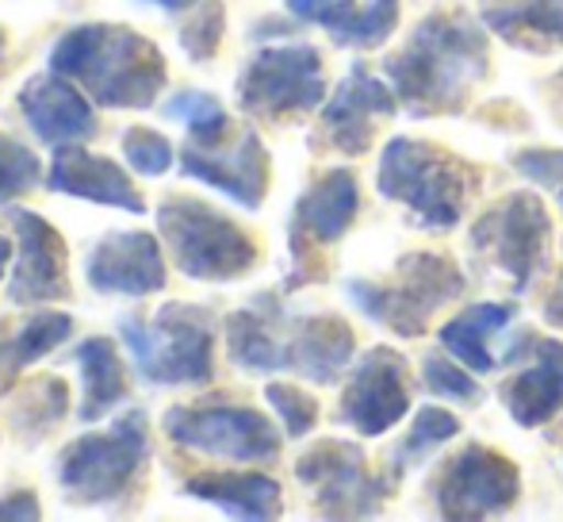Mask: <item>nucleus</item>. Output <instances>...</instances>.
<instances>
[{
	"label": "nucleus",
	"mask_w": 563,
	"mask_h": 522,
	"mask_svg": "<svg viewBox=\"0 0 563 522\" xmlns=\"http://www.w3.org/2000/svg\"><path fill=\"white\" fill-rule=\"evenodd\" d=\"M487 35L467 15L438 12L422 20L399 54H387L384 74L395 97L415 116L464 105L467 89L487 74Z\"/></svg>",
	"instance_id": "1"
},
{
	"label": "nucleus",
	"mask_w": 563,
	"mask_h": 522,
	"mask_svg": "<svg viewBox=\"0 0 563 522\" xmlns=\"http://www.w3.org/2000/svg\"><path fill=\"white\" fill-rule=\"evenodd\" d=\"M51 69L66 74L100 108H150L165 89V54L126 23H77L51 46Z\"/></svg>",
	"instance_id": "2"
},
{
	"label": "nucleus",
	"mask_w": 563,
	"mask_h": 522,
	"mask_svg": "<svg viewBox=\"0 0 563 522\" xmlns=\"http://www.w3.org/2000/svg\"><path fill=\"white\" fill-rule=\"evenodd\" d=\"M119 338L150 384H208L216 377V323L196 304H165L150 323L123 315Z\"/></svg>",
	"instance_id": "3"
},
{
	"label": "nucleus",
	"mask_w": 563,
	"mask_h": 522,
	"mask_svg": "<svg viewBox=\"0 0 563 522\" xmlns=\"http://www.w3.org/2000/svg\"><path fill=\"white\" fill-rule=\"evenodd\" d=\"M376 188L384 200L402 204L422 231H452L464 219L467 165L433 142L391 139L379 154Z\"/></svg>",
	"instance_id": "4"
},
{
	"label": "nucleus",
	"mask_w": 563,
	"mask_h": 522,
	"mask_svg": "<svg viewBox=\"0 0 563 522\" xmlns=\"http://www.w3.org/2000/svg\"><path fill=\"white\" fill-rule=\"evenodd\" d=\"M150 461V426L142 411H123L108 431L81 434L58 454V488L77 508H100L126 496Z\"/></svg>",
	"instance_id": "5"
},
{
	"label": "nucleus",
	"mask_w": 563,
	"mask_h": 522,
	"mask_svg": "<svg viewBox=\"0 0 563 522\" xmlns=\"http://www.w3.org/2000/svg\"><path fill=\"white\" fill-rule=\"evenodd\" d=\"M157 235L180 273L192 281H238L257 265V242L196 196H165L157 208Z\"/></svg>",
	"instance_id": "6"
},
{
	"label": "nucleus",
	"mask_w": 563,
	"mask_h": 522,
	"mask_svg": "<svg viewBox=\"0 0 563 522\" xmlns=\"http://www.w3.org/2000/svg\"><path fill=\"white\" fill-rule=\"evenodd\" d=\"M345 292L372 323L399 338H418L433 315L464 292V273L445 254H407L391 281H349Z\"/></svg>",
	"instance_id": "7"
},
{
	"label": "nucleus",
	"mask_w": 563,
	"mask_h": 522,
	"mask_svg": "<svg viewBox=\"0 0 563 522\" xmlns=\"http://www.w3.org/2000/svg\"><path fill=\"white\" fill-rule=\"evenodd\" d=\"M552 219L533 193H510L503 204L475 219L472 254L487 269L503 273L514 292H529L537 273L549 261Z\"/></svg>",
	"instance_id": "8"
},
{
	"label": "nucleus",
	"mask_w": 563,
	"mask_h": 522,
	"mask_svg": "<svg viewBox=\"0 0 563 522\" xmlns=\"http://www.w3.org/2000/svg\"><path fill=\"white\" fill-rule=\"evenodd\" d=\"M169 442L223 461H276L280 431L245 403H180L162 418Z\"/></svg>",
	"instance_id": "9"
},
{
	"label": "nucleus",
	"mask_w": 563,
	"mask_h": 522,
	"mask_svg": "<svg viewBox=\"0 0 563 522\" xmlns=\"http://www.w3.org/2000/svg\"><path fill=\"white\" fill-rule=\"evenodd\" d=\"M238 105L242 112L268 116V120L314 112L319 105H327V77H322L319 51L307 43L257 51L238 77Z\"/></svg>",
	"instance_id": "10"
},
{
	"label": "nucleus",
	"mask_w": 563,
	"mask_h": 522,
	"mask_svg": "<svg viewBox=\"0 0 563 522\" xmlns=\"http://www.w3.org/2000/svg\"><path fill=\"white\" fill-rule=\"evenodd\" d=\"M299 485L314 492L319 515L330 519H368L379 515V503L387 496V480L376 477L364 461V449L356 442L327 438L311 446L296 461Z\"/></svg>",
	"instance_id": "11"
},
{
	"label": "nucleus",
	"mask_w": 563,
	"mask_h": 522,
	"mask_svg": "<svg viewBox=\"0 0 563 522\" xmlns=\"http://www.w3.org/2000/svg\"><path fill=\"white\" fill-rule=\"evenodd\" d=\"M518 496V465L472 442L441 469L438 485H433V508H438L441 519H490L510 511Z\"/></svg>",
	"instance_id": "12"
},
{
	"label": "nucleus",
	"mask_w": 563,
	"mask_h": 522,
	"mask_svg": "<svg viewBox=\"0 0 563 522\" xmlns=\"http://www.w3.org/2000/svg\"><path fill=\"white\" fill-rule=\"evenodd\" d=\"M8 219L15 227V254L12 276H8V300L15 307L54 304L69 300V250L58 227L46 224L38 211L8 208Z\"/></svg>",
	"instance_id": "13"
},
{
	"label": "nucleus",
	"mask_w": 563,
	"mask_h": 522,
	"mask_svg": "<svg viewBox=\"0 0 563 522\" xmlns=\"http://www.w3.org/2000/svg\"><path fill=\"white\" fill-rule=\"evenodd\" d=\"M180 173L192 181H203L208 188H219L242 208H261L268 193V150L257 131H238L223 142H192L188 139L177 154Z\"/></svg>",
	"instance_id": "14"
},
{
	"label": "nucleus",
	"mask_w": 563,
	"mask_h": 522,
	"mask_svg": "<svg viewBox=\"0 0 563 522\" xmlns=\"http://www.w3.org/2000/svg\"><path fill=\"white\" fill-rule=\"evenodd\" d=\"M410 411L407 358L391 346H376L356 361L353 377L341 392V423L364 438H379Z\"/></svg>",
	"instance_id": "15"
},
{
	"label": "nucleus",
	"mask_w": 563,
	"mask_h": 522,
	"mask_svg": "<svg viewBox=\"0 0 563 522\" xmlns=\"http://www.w3.org/2000/svg\"><path fill=\"white\" fill-rule=\"evenodd\" d=\"M85 281L100 296H154L165 289L162 242L146 231H108L85 258Z\"/></svg>",
	"instance_id": "16"
},
{
	"label": "nucleus",
	"mask_w": 563,
	"mask_h": 522,
	"mask_svg": "<svg viewBox=\"0 0 563 522\" xmlns=\"http://www.w3.org/2000/svg\"><path fill=\"white\" fill-rule=\"evenodd\" d=\"M20 112L27 128L38 134L46 146H62V142H89L100 131L97 112H92L89 93L66 74H35L20 89Z\"/></svg>",
	"instance_id": "17"
},
{
	"label": "nucleus",
	"mask_w": 563,
	"mask_h": 522,
	"mask_svg": "<svg viewBox=\"0 0 563 522\" xmlns=\"http://www.w3.org/2000/svg\"><path fill=\"white\" fill-rule=\"evenodd\" d=\"M46 188L58 196H74V200L131 211V216L146 211V200L134 188V181L126 177L123 165H115L112 157L92 154V150L77 146V142L54 146L51 170H46Z\"/></svg>",
	"instance_id": "18"
},
{
	"label": "nucleus",
	"mask_w": 563,
	"mask_h": 522,
	"mask_svg": "<svg viewBox=\"0 0 563 522\" xmlns=\"http://www.w3.org/2000/svg\"><path fill=\"white\" fill-rule=\"evenodd\" d=\"M395 108H399V97L391 85L376 81L364 66H353L334 89V97L322 105V131L330 134L341 154L356 157L372 146L376 120L391 116Z\"/></svg>",
	"instance_id": "19"
},
{
	"label": "nucleus",
	"mask_w": 563,
	"mask_h": 522,
	"mask_svg": "<svg viewBox=\"0 0 563 522\" xmlns=\"http://www.w3.org/2000/svg\"><path fill=\"white\" fill-rule=\"evenodd\" d=\"M230 361L245 373H284L291 369V319L276 296H261L250 307L227 315Z\"/></svg>",
	"instance_id": "20"
},
{
	"label": "nucleus",
	"mask_w": 563,
	"mask_h": 522,
	"mask_svg": "<svg viewBox=\"0 0 563 522\" xmlns=\"http://www.w3.org/2000/svg\"><path fill=\"white\" fill-rule=\"evenodd\" d=\"M356 208H361V188L349 170H330L299 196L296 211H291V254L307 247V242H338L341 235L353 227Z\"/></svg>",
	"instance_id": "21"
},
{
	"label": "nucleus",
	"mask_w": 563,
	"mask_h": 522,
	"mask_svg": "<svg viewBox=\"0 0 563 522\" xmlns=\"http://www.w3.org/2000/svg\"><path fill=\"white\" fill-rule=\"evenodd\" d=\"M529 366L503 384V403L518 426H544L563 407V342L533 338Z\"/></svg>",
	"instance_id": "22"
},
{
	"label": "nucleus",
	"mask_w": 563,
	"mask_h": 522,
	"mask_svg": "<svg viewBox=\"0 0 563 522\" xmlns=\"http://www.w3.org/2000/svg\"><path fill=\"white\" fill-rule=\"evenodd\" d=\"M353 361V330L338 315L291 319V373L314 384H334Z\"/></svg>",
	"instance_id": "23"
},
{
	"label": "nucleus",
	"mask_w": 563,
	"mask_h": 522,
	"mask_svg": "<svg viewBox=\"0 0 563 522\" xmlns=\"http://www.w3.org/2000/svg\"><path fill=\"white\" fill-rule=\"evenodd\" d=\"M185 496L234 519H276L280 515V485L268 472H196L185 480Z\"/></svg>",
	"instance_id": "24"
},
{
	"label": "nucleus",
	"mask_w": 563,
	"mask_h": 522,
	"mask_svg": "<svg viewBox=\"0 0 563 522\" xmlns=\"http://www.w3.org/2000/svg\"><path fill=\"white\" fill-rule=\"evenodd\" d=\"M69 335H74V319L66 312H38L23 319L20 327L0 323V395L12 392L23 369L58 350Z\"/></svg>",
	"instance_id": "25"
},
{
	"label": "nucleus",
	"mask_w": 563,
	"mask_h": 522,
	"mask_svg": "<svg viewBox=\"0 0 563 522\" xmlns=\"http://www.w3.org/2000/svg\"><path fill=\"white\" fill-rule=\"evenodd\" d=\"M483 23L510 46H563V0H487Z\"/></svg>",
	"instance_id": "26"
},
{
	"label": "nucleus",
	"mask_w": 563,
	"mask_h": 522,
	"mask_svg": "<svg viewBox=\"0 0 563 522\" xmlns=\"http://www.w3.org/2000/svg\"><path fill=\"white\" fill-rule=\"evenodd\" d=\"M77 366H81V423H97L108 411L126 400V373L112 338L92 335L77 346Z\"/></svg>",
	"instance_id": "27"
},
{
	"label": "nucleus",
	"mask_w": 563,
	"mask_h": 522,
	"mask_svg": "<svg viewBox=\"0 0 563 522\" xmlns=\"http://www.w3.org/2000/svg\"><path fill=\"white\" fill-rule=\"evenodd\" d=\"M514 304H472L441 327V346L467 366L472 373H490L495 369V354H490V335L510 327Z\"/></svg>",
	"instance_id": "28"
},
{
	"label": "nucleus",
	"mask_w": 563,
	"mask_h": 522,
	"mask_svg": "<svg viewBox=\"0 0 563 522\" xmlns=\"http://www.w3.org/2000/svg\"><path fill=\"white\" fill-rule=\"evenodd\" d=\"M69 415V389L58 377H38V381L23 384L12 395V407H8V423H12L15 438L38 446L51 431H58L62 418Z\"/></svg>",
	"instance_id": "29"
},
{
	"label": "nucleus",
	"mask_w": 563,
	"mask_h": 522,
	"mask_svg": "<svg viewBox=\"0 0 563 522\" xmlns=\"http://www.w3.org/2000/svg\"><path fill=\"white\" fill-rule=\"evenodd\" d=\"M319 23L338 46H379L399 28V0H368L364 8L356 0H334Z\"/></svg>",
	"instance_id": "30"
},
{
	"label": "nucleus",
	"mask_w": 563,
	"mask_h": 522,
	"mask_svg": "<svg viewBox=\"0 0 563 522\" xmlns=\"http://www.w3.org/2000/svg\"><path fill=\"white\" fill-rule=\"evenodd\" d=\"M460 434V418L452 411H441V407H422L410 423V431L399 438V446L391 449V472H407L410 465L426 461L433 449H441L449 438Z\"/></svg>",
	"instance_id": "31"
},
{
	"label": "nucleus",
	"mask_w": 563,
	"mask_h": 522,
	"mask_svg": "<svg viewBox=\"0 0 563 522\" xmlns=\"http://www.w3.org/2000/svg\"><path fill=\"white\" fill-rule=\"evenodd\" d=\"M165 116L177 123H185L192 142H223L230 134V120L219 105V97L211 93H200V89H180L169 97L165 105Z\"/></svg>",
	"instance_id": "32"
},
{
	"label": "nucleus",
	"mask_w": 563,
	"mask_h": 522,
	"mask_svg": "<svg viewBox=\"0 0 563 522\" xmlns=\"http://www.w3.org/2000/svg\"><path fill=\"white\" fill-rule=\"evenodd\" d=\"M38 181H43V162L35 150L0 131V208H8L15 196L31 193Z\"/></svg>",
	"instance_id": "33"
},
{
	"label": "nucleus",
	"mask_w": 563,
	"mask_h": 522,
	"mask_svg": "<svg viewBox=\"0 0 563 522\" xmlns=\"http://www.w3.org/2000/svg\"><path fill=\"white\" fill-rule=\"evenodd\" d=\"M223 28H227V15L219 0H200L188 23L180 28V46L192 62H208L216 58L219 43H223Z\"/></svg>",
	"instance_id": "34"
},
{
	"label": "nucleus",
	"mask_w": 563,
	"mask_h": 522,
	"mask_svg": "<svg viewBox=\"0 0 563 522\" xmlns=\"http://www.w3.org/2000/svg\"><path fill=\"white\" fill-rule=\"evenodd\" d=\"M123 157L134 173L142 177H162V173L173 170V146L162 131L154 128H131L123 131Z\"/></svg>",
	"instance_id": "35"
},
{
	"label": "nucleus",
	"mask_w": 563,
	"mask_h": 522,
	"mask_svg": "<svg viewBox=\"0 0 563 522\" xmlns=\"http://www.w3.org/2000/svg\"><path fill=\"white\" fill-rule=\"evenodd\" d=\"M265 400L273 403V411L280 415L284 431H288V438H303V434L314 431V423H319V403H314V395H307L303 389H296V384H265Z\"/></svg>",
	"instance_id": "36"
},
{
	"label": "nucleus",
	"mask_w": 563,
	"mask_h": 522,
	"mask_svg": "<svg viewBox=\"0 0 563 522\" xmlns=\"http://www.w3.org/2000/svg\"><path fill=\"white\" fill-rule=\"evenodd\" d=\"M422 381H426V389L445 395V400L472 403V407L483 400V389L467 377V366H456L445 354H430V358L422 361Z\"/></svg>",
	"instance_id": "37"
},
{
	"label": "nucleus",
	"mask_w": 563,
	"mask_h": 522,
	"mask_svg": "<svg viewBox=\"0 0 563 522\" xmlns=\"http://www.w3.org/2000/svg\"><path fill=\"white\" fill-rule=\"evenodd\" d=\"M514 162H518V173H526L537 185H544V188L563 185V150H526V154H518Z\"/></svg>",
	"instance_id": "38"
},
{
	"label": "nucleus",
	"mask_w": 563,
	"mask_h": 522,
	"mask_svg": "<svg viewBox=\"0 0 563 522\" xmlns=\"http://www.w3.org/2000/svg\"><path fill=\"white\" fill-rule=\"evenodd\" d=\"M38 515H43V508H38V496L31 492V488L0 500V519H8V522H35Z\"/></svg>",
	"instance_id": "39"
},
{
	"label": "nucleus",
	"mask_w": 563,
	"mask_h": 522,
	"mask_svg": "<svg viewBox=\"0 0 563 522\" xmlns=\"http://www.w3.org/2000/svg\"><path fill=\"white\" fill-rule=\"evenodd\" d=\"M284 4H288V12L296 15V20H314V23H319V15L327 12L334 0H284Z\"/></svg>",
	"instance_id": "40"
},
{
	"label": "nucleus",
	"mask_w": 563,
	"mask_h": 522,
	"mask_svg": "<svg viewBox=\"0 0 563 522\" xmlns=\"http://www.w3.org/2000/svg\"><path fill=\"white\" fill-rule=\"evenodd\" d=\"M544 319L556 323V327H563V273L556 281V289H552V296L544 300Z\"/></svg>",
	"instance_id": "41"
},
{
	"label": "nucleus",
	"mask_w": 563,
	"mask_h": 522,
	"mask_svg": "<svg viewBox=\"0 0 563 522\" xmlns=\"http://www.w3.org/2000/svg\"><path fill=\"white\" fill-rule=\"evenodd\" d=\"M154 4H162L165 12H185V8H192L196 0H154Z\"/></svg>",
	"instance_id": "42"
},
{
	"label": "nucleus",
	"mask_w": 563,
	"mask_h": 522,
	"mask_svg": "<svg viewBox=\"0 0 563 522\" xmlns=\"http://www.w3.org/2000/svg\"><path fill=\"white\" fill-rule=\"evenodd\" d=\"M8 261H12V242H8L4 235H0V276H4Z\"/></svg>",
	"instance_id": "43"
},
{
	"label": "nucleus",
	"mask_w": 563,
	"mask_h": 522,
	"mask_svg": "<svg viewBox=\"0 0 563 522\" xmlns=\"http://www.w3.org/2000/svg\"><path fill=\"white\" fill-rule=\"evenodd\" d=\"M4 51H8V35H4V28H0V62H4Z\"/></svg>",
	"instance_id": "44"
},
{
	"label": "nucleus",
	"mask_w": 563,
	"mask_h": 522,
	"mask_svg": "<svg viewBox=\"0 0 563 522\" xmlns=\"http://www.w3.org/2000/svg\"><path fill=\"white\" fill-rule=\"evenodd\" d=\"M560 89H563V74H560Z\"/></svg>",
	"instance_id": "45"
},
{
	"label": "nucleus",
	"mask_w": 563,
	"mask_h": 522,
	"mask_svg": "<svg viewBox=\"0 0 563 522\" xmlns=\"http://www.w3.org/2000/svg\"><path fill=\"white\" fill-rule=\"evenodd\" d=\"M560 204H563V188H560Z\"/></svg>",
	"instance_id": "46"
}]
</instances>
